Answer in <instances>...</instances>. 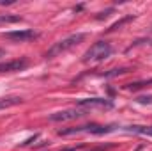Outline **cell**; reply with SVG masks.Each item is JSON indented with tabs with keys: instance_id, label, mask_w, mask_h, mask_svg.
Instances as JSON below:
<instances>
[{
	"instance_id": "7a4b0ae2",
	"label": "cell",
	"mask_w": 152,
	"mask_h": 151,
	"mask_svg": "<svg viewBox=\"0 0 152 151\" xmlns=\"http://www.w3.org/2000/svg\"><path fill=\"white\" fill-rule=\"evenodd\" d=\"M112 52H113V48L108 41H97L83 53L81 61L83 62H99V61L108 59L112 55Z\"/></svg>"
},
{
	"instance_id": "ba28073f",
	"label": "cell",
	"mask_w": 152,
	"mask_h": 151,
	"mask_svg": "<svg viewBox=\"0 0 152 151\" xmlns=\"http://www.w3.org/2000/svg\"><path fill=\"white\" fill-rule=\"evenodd\" d=\"M21 101H23V100L18 98V96H12V98H0V110L9 109V107H14V105L21 103Z\"/></svg>"
},
{
	"instance_id": "30bf717a",
	"label": "cell",
	"mask_w": 152,
	"mask_h": 151,
	"mask_svg": "<svg viewBox=\"0 0 152 151\" xmlns=\"http://www.w3.org/2000/svg\"><path fill=\"white\" fill-rule=\"evenodd\" d=\"M152 85V78L151 80H140V82H133V84H127L126 89L127 91H138V89H143V87H151Z\"/></svg>"
},
{
	"instance_id": "9a60e30c",
	"label": "cell",
	"mask_w": 152,
	"mask_h": 151,
	"mask_svg": "<svg viewBox=\"0 0 152 151\" xmlns=\"http://www.w3.org/2000/svg\"><path fill=\"white\" fill-rule=\"evenodd\" d=\"M134 101L136 103H152V94L151 96H138V98H134Z\"/></svg>"
},
{
	"instance_id": "2e32d148",
	"label": "cell",
	"mask_w": 152,
	"mask_h": 151,
	"mask_svg": "<svg viewBox=\"0 0 152 151\" xmlns=\"http://www.w3.org/2000/svg\"><path fill=\"white\" fill-rule=\"evenodd\" d=\"M36 139H37V133H34V135H32V137H28V139H27V141H23V142H21V144H20V146H28V144H32V142H34V141H36Z\"/></svg>"
},
{
	"instance_id": "4fadbf2b",
	"label": "cell",
	"mask_w": 152,
	"mask_h": 151,
	"mask_svg": "<svg viewBox=\"0 0 152 151\" xmlns=\"http://www.w3.org/2000/svg\"><path fill=\"white\" fill-rule=\"evenodd\" d=\"M133 18H134V14H129V16H126V18H122V20H118V21H117V23H113V25H112V27H110L108 30H110V32H112V30H117L118 27H122L124 23H127V21H131Z\"/></svg>"
},
{
	"instance_id": "d6986e66",
	"label": "cell",
	"mask_w": 152,
	"mask_h": 151,
	"mask_svg": "<svg viewBox=\"0 0 152 151\" xmlns=\"http://www.w3.org/2000/svg\"><path fill=\"white\" fill-rule=\"evenodd\" d=\"M78 148H81V146H78ZM78 148H69V150H64V151H76Z\"/></svg>"
},
{
	"instance_id": "9c48e42d",
	"label": "cell",
	"mask_w": 152,
	"mask_h": 151,
	"mask_svg": "<svg viewBox=\"0 0 152 151\" xmlns=\"http://www.w3.org/2000/svg\"><path fill=\"white\" fill-rule=\"evenodd\" d=\"M126 132H131V133H140V135H151L152 137V126H127Z\"/></svg>"
},
{
	"instance_id": "277c9868",
	"label": "cell",
	"mask_w": 152,
	"mask_h": 151,
	"mask_svg": "<svg viewBox=\"0 0 152 151\" xmlns=\"http://www.w3.org/2000/svg\"><path fill=\"white\" fill-rule=\"evenodd\" d=\"M87 114V110L81 109H67V110H60V112L50 114V121L51 123H60V121H73V119H80Z\"/></svg>"
},
{
	"instance_id": "5b68a950",
	"label": "cell",
	"mask_w": 152,
	"mask_h": 151,
	"mask_svg": "<svg viewBox=\"0 0 152 151\" xmlns=\"http://www.w3.org/2000/svg\"><path fill=\"white\" fill-rule=\"evenodd\" d=\"M4 38L11 39V41H16V43H25V41H32V39L39 38V32H36L34 29H23V30H11V32H5Z\"/></svg>"
},
{
	"instance_id": "8fae6325",
	"label": "cell",
	"mask_w": 152,
	"mask_h": 151,
	"mask_svg": "<svg viewBox=\"0 0 152 151\" xmlns=\"http://www.w3.org/2000/svg\"><path fill=\"white\" fill-rule=\"evenodd\" d=\"M129 71H131V68H118V70H112V71H108V73H103L101 76H104V78H112V76L126 75V73H129Z\"/></svg>"
},
{
	"instance_id": "5bb4252c",
	"label": "cell",
	"mask_w": 152,
	"mask_h": 151,
	"mask_svg": "<svg viewBox=\"0 0 152 151\" xmlns=\"http://www.w3.org/2000/svg\"><path fill=\"white\" fill-rule=\"evenodd\" d=\"M113 11H115L113 7H108L106 11H103V13H99V14L96 16V20H104V18H108V16H110V14H112Z\"/></svg>"
},
{
	"instance_id": "3957f363",
	"label": "cell",
	"mask_w": 152,
	"mask_h": 151,
	"mask_svg": "<svg viewBox=\"0 0 152 151\" xmlns=\"http://www.w3.org/2000/svg\"><path fill=\"white\" fill-rule=\"evenodd\" d=\"M76 105L81 109H112L113 101L108 98H81L76 101Z\"/></svg>"
},
{
	"instance_id": "6da1fadb",
	"label": "cell",
	"mask_w": 152,
	"mask_h": 151,
	"mask_svg": "<svg viewBox=\"0 0 152 151\" xmlns=\"http://www.w3.org/2000/svg\"><path fill=\"white\" fill-rule=\"evenodd\" d=\"M85 38H87V34H85V32H76V34H71L69 38L60 39V41H57V43H53V44H51V48L44 53V57H46V59L58 57L60 53H66V52H69L71 48H75L76 44H80Z\"/></svg>"
},
{
	"instance_id": "e0dca14e",
	"label": "cell",
	"mask_w": 152,
	"mask_h": 151,
	"mask_svg": "<svg viewBox=\"0 0 152 151\" xmlns=\"http://www.w3.org/2000/svg\"><path fill=\"white\" fill-rule=\"evenodd\" d=\"M108 148H112V146H101V148H97V150H94V151H104V150H108Z\"/></svg>"
},
{
	"instance_id": "ac0fdd59",
	"label": "cell",
	"mask_w": 152,
	"mask_h": 151,
	"mask_svg": "<svg viewBox=\"0 0 152 151\" xmlns=\"http://www.w3.org/2000/svg\"><path fill=\"white\" fill-rule=\"evenodd\" d=\"M2 57H5V50H4V48H0V59H2Z\"/></svg>"
},
{
	"instance_id": "7c38bea8",
	"label": "cell",
	"mask_w": 152,
	"mask_h": 151,
	"mask_svg": "<svg viewBox=\"0 0 152 151\" xmlns=\"http://www.w3.org/2000/svg\"><path fill=\"white\" fill-rule=\"evenodd\" d=\"M16 21H21V18L14 14H0V23H16Z\"/></svg>"
},
{
	"instance_id": "52a82bcc",
	"label": "cell",
	"mask_w": 152,
	"mask_h": 151,
	"mask_svg": "<svg viewBox=\"0 0 152 151\" xmlns=\"http://www.w3.org/2000/svg\"><path fill=\"white\" fill-rule=\"evenodd\" d=\"M27 59H16V61H7L0 62V73H11V71H20L27 68Z\"/></svg>"
},
{
	"instance_id": "8992f818",
	"label": "cell",
	"mask_w": 152,
	"mask_h": 151,
	"mask_svg": "<svg viewBox=\"0 0 152 151\" xmlns=\"http://www.w3.org/2000/svg\"><path fill=\"white\" fill-rule=\"evenodd\" d=\"M117 128V124H97V123H90V124H85L83 126V132L87 133H92V135H104V133H110Z\"/></svg>"
}]
</instances>
